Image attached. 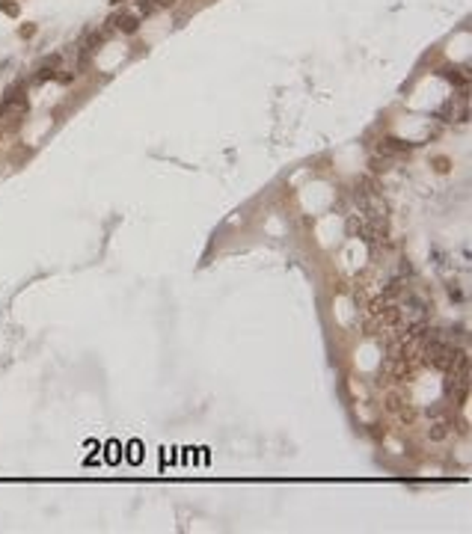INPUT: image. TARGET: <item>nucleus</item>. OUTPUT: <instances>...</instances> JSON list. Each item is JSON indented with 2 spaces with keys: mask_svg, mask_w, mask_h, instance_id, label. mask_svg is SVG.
<instances>
[{
  "mask_svg": "<svg viewBox=\"0 0 472 534\" xmlns=\"http://www.w3.org/2000/svg\"><path fill=\"white\" fill-rule=\"evenodd\" d=\"M416 415H419V412H416V407H413V404H407V407L398 412V418H401L404 424H413V421H416Z\"/></svg>",
  "mask_w": 472,
  "mask_h": 534,
  "instance_id": "obj_5",
  "label": "nucleus"
},
{
  "mask_svg": "<svg viewBox=\"0 0 472 534\" xmlns=\"http://www.w3.org/2000/svg\"><path fill=\"white\" fill-rule=\"evenodd\" d=\"M110 3H122V0H110Z\"/></svg>",
  "mask_w": 472,
  "mask_h": 534,
  "instance_id": "obj_11",
  "label": "nucleus"
},
{
  "mask_svg": "<svg viewBox=\"0 0 472 534\" xmlns=\"http://www.w3.org/2000/svg\"><path fill=\"white\" fill-rule=\"evenodd\" d=\"M155 6H166L169 9V6H175V0H155Z\"/></svg>",
  "mask_w": 472,
  "mask_h": 534,
  "instance_id": "obj_10",
  "label": "nucleus"
},
{
  "mask_svg": "<svg viewBox=\"0 0 472 534\" xmlns=\"http://www.w3.org/2000/svg\"><path fill=\"white\" fill-rule=\"evenodd\" d=\"M445 77L451 83H466V74H460V68H445Z\"/></svg>",
  "mask_w": 472,
  "mask_h": 534,
  "instance_id": "obj_6",
  "label": "nucleus"
},
{
  "mask_svg": "<svg viewBox=\"0 0 472 534\" xmlns=\"http://www.w3.org/2000/svg\"><path fill=\"white\" fill-rule=\"evenodd\" d=\"M137 27H140V18H137V15H122V18H119V30L122 33H137Z\"/></svg>",
  "mask_w": 472,
  "mask_h": 534,
  "instance_id": "obj_4",
  "label": "nucleus"
},
{
  "mask_svg": "<svg viewBox=\"0 0 472 534\" xmlns=\"http://www.w3.org/2000/svg\"><path fill=\"white\" fill-rule=\"evenodd\" d=\"M0 6H3V12H6V15H12V18L18 15V3H0Z\"/></svg>",
  "mask_w": 472,
  "mask_h": 534,
  "instance_id": "obj_9",
  "label": "nucleus"
},
{
  "mask_svg": "<svg viewBox=\"0 0 472 534\" xmlns=\"http://www.w3.org/2000/svg\"><path fill=\"white\" fill-rule=\"evenodd\" d=\"M155 9V0H137V12H143V15H149Z\"/></svg>",
  "mask_w": 472,
  "mask_h": 534,
  "instance_id": "obj_7",
  "label": "nucleus"
},
{
  "mask_svg": "<svg viewBox=\"0 0 472 534\" xmlns=\"http://www.w3.org/2000/svg\"><path fill=\"white\" fill-rule=\"evenodd\" d=\"M428 440H434V442H442V440H448V424H445V421H440V424H434V428L428 431Z\"/></svg>",
  "mask_w": 472,
  "mask_h": 534,
  "instance_id": "obj_3",
  "label": "nucleus"
},
{
  "mask_svg": "<svg viewBox=\"0 0 472 534\" xmlns=\"http://www.w3.org/2000/svg\"><path fill=\"white\" fill-rule=\"evenodd\" d=\"M407 404H410V401L401 395V392H389V395H386V409H389V412H395V415L407 407Z\"/></svg>",
  "mask_w": 472,
  "mask_h": 534,
  "instance_id": "obj_2",
  "label": "nucleus"
},
{
  "mask_svg": "<svg viewBox=\"0 0 472 534\" xmlns=\"http://www.w3.org/2000/svg\"><path fill=\"white\" fill-rule=\"evenodd\" d=\"M407 149H410V146H407V143H401L398 137H386V140H380V143H377V152H380V155H383V157L404 155Z\"/></svg>",
  "mask_w": 472,
  "mask_h": 534,
  "instance_id": "obj_1",
  "label": "nucleus"
},
{
  "mask_svg": "<svg viewBox=\"0 0 472 534\" xmlns=\"http://www.w3.org/2000/svg\"><path fill=\"white\" fill-rule=\"evenodd\" d=\"M448 166H451L448 157H437V160H434V169H437V172H448Z\"/></svg>",
  "mask_w": 472,
  "mask_h": 534,
  "instance_id": "obj_8",
  "label": "nucleus"
}]
</instances>
